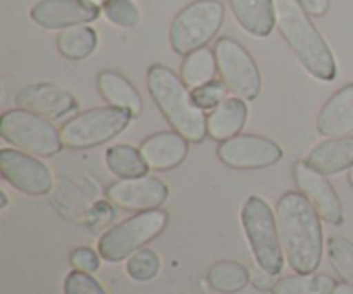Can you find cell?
<instances>
[{"label":"cell","mask_w":353,"mask_h":294,"mask_svg":"<svg viewBox=\"0 0 353 294\" xmlns=\"http://www.w3.org/2000/svg\"><path fill=\"white\" fill-rule=\"evenodd\" d=\"M336 284L326 274H296L276 281L271 294H333Z\"/></svg>","instance_id":"d4e9b609"},{"label":"cell","mask_w":353,"mask_h":294,"mask_svg":"<svg viewBox=\"0 0 353 294\" xmlns=\"http://www.w3.org/2000/svg\"><path fill=\"white\" fill-rule=\"evenodd\" d=\"M224 23L219 0H195L179 10L169 28V43L178 55H188L205 47Z\"/></svg>","instance_id":"5b68a950"},{"label":"cell","mask_w":353,"mask_h":294,"mask_svg":"<svg viewBox=\"0 0 353 294\" xmlns=\"http://www.w3.org/2000/svg\"><path fill=\"white\" fill-rule=\"evenodd\" d=\"M147 86L152 100L176 133L192 143H200L207 136L205 114L172 69L161 64L152 65L147 72Z\"/></svg>","instance_id":"3957f363"},{"label":"cell","mask_w":353,"mask_h":294,"mask_svg":"<svg viewBox=\"0 0 353 294\" xmlns=\"http://www.w3.org/2000/svg\"><path fill=\"white\" fill-rule=\"evenodd\" d=\"M226 92L230 90L223 81H210L192 90V95L196 105L205 112V110H214L217 105H221L226 100Z\"/></svg>","instance_id":"f546056e"},{"label":"cell","mask_w":353,"mask_h":294,"mask_svg":"<svg viewBox=\"0 0 353 294\" xmlns=\"http://www.w3.org/2000/svg\"><path fill=\"white\" fill-rule=\"evenodd\" d=\"M140 154L150 171H171L188 155V140L176 131H161L145 138Z\"/></svg>","instance_id":"2e32d148"},{"label":"cell","mask_w":353,"mask_h":294,"mask_svg":"<svg viewBox=\"0 0 353 294\" xmlns=\"http://www.w3.org/2000/svg\"><path fill=\"white\" fill-rule=\"evenodd\" d=\"M100 253L86 246H79L71 251L69 255V264L72 265L74 271L85 272V274H93L100 267Z\"/></svg>","instance_id":"1f68e13d"},{"label":"cell","mask_w":353,"mask_h":294,"mask_svg":"<svg viewBox=\"0 0 353 294\" xmlns=\"http://www.w3.org/2000/svg\"><path fill=\"white\" fill-rule=\"evenodd\" d=\"M16 105L45 119H59L74 112L78 103L74 96L50 83H38L21 88L16 95Z\"/></svg>","instance_id":"9a60e30c"},{"label":"cell","mask_w":353,"mask_h":294,"mask_svg":"<svg viewBox=\"0 0 353 294\" xmlns=\"http://www.w3.org/2000/svg\"><path fill=\"white\" fill-rule=\"evenodd\" d=\"M0 134L6 141L37 157H54L64 147L54 124L24 109L9 110L0 119Z\"/></svg>","instance_id":"ba28073f"},{"label":"cell","mask_w":353,"mask_h":294,"mask_svg":"<svg viewBox=\"0 0 353 294\" xmlns=\"http://www.w3.org/2000/svg\"><path fill=\"white\" fill-rule=\"evenodd\" d=\"M133 116L116 107H97L78 114L61 127V140L65 148L86 150L119 136Z\"/></svg>","instance_id":"52a82bcc"},{"label":"cell","mask_w":353,"mask_h":294,"mask_svg":"<svg viewBox=\"0 0 353 294\" xmlns=\"http://www.w3.org/2000/svg\"><path fill=\"white\" fill-rule=\"evenodd\" d=\"M105 162L109 171L119 179L140 178V176L147 174V171H150L147 162L141 157L140 150L130 147V145H116V147L109 148Z\"/></svg>","instance_id":"484cf974"},{"label":"cell","mask_w":353,"mask_h":294,"mask_svg":"<svg viewBox=\"0 0 353 294\" xmlns=\"http://www.w3.org/2000/svg\"><path fill=\"white\" fill-rule=\"evenodd\" d=\"M217 158L226 167L236 171H255L278 164L283 158V150L276 141L257 134H238L221 141Z\"/></svg>","instance_id":"30bf717a"},{"label":"cell","mask_w":353,"mask_h":294,"mask_svg":"<svg viewBox=\"0 0 353 294\" xmlns=\"http://www.w3.org/2000/svg\"><path fill=\"white\" fill-rule=\"evenodd\" d=\"M293 179L299 191L316 209L321 219L331 226H341L345 220L343 205L336 189L331 186L326 176L310 167L307 162L299 160L293 165Z\"/></svg>","instance_id":"7c38bea8"},{"label":"cell","mask_w":353,"mask_h":294,"mask_svg":"<svg viewBox=\"0 0 353 294\" xmlns=\"http://www.w3.org/2000/svg\"><path fill=\"white\" fill-rule=\"evenodd\" d=\"M86 2H90V3H95V6H103V3H105L107 0H86Z\"/></svg>","instance_id":"8d00e7d4"},{"label":"cell","mask_w":353,"mask_h":294,"mask_svg":"<svg viewBox=\"0 0 353 294\" xmlns=\"http://www.w3.org/2000/svg\"><path fill=\"white\" fill-rule=\"evenodd\" d=\"M161 269V260H159L157 253L150 248H141V250L134 251L130 258H128L126 271L133 281L137 282H148L159 274Z\"/></svg>","instance_id":"83f0119b"},{"label":"cell","mask_w":353,"mask_h":294,"mask_svg":"<svg viewBox=\"0 0 353 294\" xmlns=\"http://www.w3.org/2000/svg\"><path fill=\"white\" fill-rule=\"evenodd\" d=\"M102 10L110 23L124 30H131L140 24V10L131 0H107Z\"/></svg>","instance_id":"f1b7e54d"},{"label":"cell","mask_w":353,"mask_h":294,"mask_svg":"<svg viewBox=\"0 0 353 294\" xmlns=\"http://www.w3.org/2000/svg\"><path fill=\"white\" fill-rule=\"evenodd\" d=\"M317 131L323 136L340 138L353 134V83L338 90L317 114Z\"/></svg>","instance_id":"e0dca14e"},{"label":"cell","mask_w":353,"mask_h":294,"mask_svg":"<svg viewBox=\"0 0 353 294\" xmlns=\"http://www.w3.org/2000/svg\"><path fill=\"white\" fill-rule=\"evenodd\" d=\"M327 257L345 282L353 284V243L347 238L331 236L327 240Z\"/></svg>","instance_id":"4316f807"},{"label":"cell","mask_w":353,"mask_h":294,"mask_svg":"<svg viewBox=\"0 0 353 294\" xmlns=\"http://www.w3.org/2000/svg\"><path fill=\"white\" fill-rule=\"evenodd\" d=\"M97 88L107 105L128 110L133 117H138L143 110V102L138 90L116 71H100L97 76Z\"/></svg>","instance_id":"ffe728a7"},{"label":"cell","mask_w":353,"mask_h":294,"mask_svg":"<svg viewBox=\"0 0 353 294\" xmlns=\"http://www.w3.org/2000/svg\"><path fill=\"white\" fill-rule=\"evenodd\" d=\"M296 2L312 17L324 16L331 7V0H296Z\"/></svg>","instance_id":"d6a6232c"},{"label":"cell","mask_w":353,"mask_h":294,"mask_svg":"<svg viewBox=\"0 0 353 294\" xmlns=\"http://www.w3.org/2000/svg\"><path fill=\"white\" fill-rule=\"evenodd\" d=\"M241 226L259 267L272 275L281 274L285 253L279 243L276 217L268 202L257 195L248 196L241 209Z\"/></svg>","instance_id":"277c9868"},{"label":"cell","mask_w":353,"mask_h":294,"mask_svg":"<svg viewBox=\"0 0 353 294\" xmlns=\"http://www.w3.org/2000/svg\"><path fill=\"white\" fill-rule=\"evenodd\" d=\"M99 36L93 28L79 24L61 31L57 36V48L62 57L69 61H83L95 52Z\"/></svg>","instance_id":"603a6c76"},{"label":"cell","mask_w":353,"mask_h":294,"mask_svg":"<svg viewBox=\"0 0 353 294\" xmlns=\"http://www.w3.org/2000/svg\"><path fill=\"white\" fill-rule=\"evenodd\" d=\"M0 172L10 186L24 195L43 196L52 189V174L47 165L26 151L2 148Z\"/></svg>","instance_id":"8fae6325"},{"label":"cell","mask_w":353,"mask_h":294,"mask_svg":"<svg viewBox=\"0 0 353 294\" xmlns=\"http://www.w3.org/2000/svg\"><path fill=\"white\" fill-rule=\"evenodd\" d=\"M214 55L226 88L241 100L257 98L262 88L261 71L247 48L233 38L223 36L216 41Z\"/></svg>","instance_id":"9c48e42d"},{"label":"cell","mask_w":353,"mask_h":294,"mask_svg":"<svg viewBox=\"0 0 353 294\" xmlns=\"http://www.w3.org/2000/svg\"><path fill=\"white\" fill-rule=\"evenodd\" d=\"M348 182L353 186V167L350 169V172H348Z\"/></svg>","instance_id":"74e56055"},{"label":"cell","mask_w":353,"mask_h":294,"mask_svg":"<svg viewBox=\"0 0 353 294\" xmlns=\"http://www.w3.org/2000/svg\"><path fill=\"white\" fill-rule=\"evenodd\" d=\"M250 274H252L250 282L259 289V291L271 293V289L274 288V284H276V282L272 281V277H274V275L269 274V272H265V271H262L261 267H259L255 272H250Z\"/></svg>","instance_id":"836d02e7"},{"label":"cell","mask_w":353,"mask_h":294,"mask_svg":"<svg viewBox=\"0 0 353 294\" xmlns=\"http://www.w3.org/2000/svg\"><path fill=\"white\" fill-rule=\"evenodd\" d=\"M0 198H2V205H0V209L6 210L7 205H9V198H7V193L6 191H0Z\"/></svg>","instance_id":"d590c367"},{"label":"cell","mask_w":353,"mask_h":294,"mask_svg":"<svg viewBox=\"0 0 353 294\" xmlns=\"http://www.w3.org/2000/svg\"><path fill=\"white\" fill-rule=\"evenodd\" d=\"M250 271L240 262H216L207 272V281L214 291L221 294H236L243 291L250 282Z\"/></svg>","instance_id":"7402d4cb"},{"label":"cell","mask_w":353,"mask_h":294,"mask_svg":"<svg viewBox=\"0 0 353 294\" xmlns=\"http://www.w3.org/2000/svg\"><path fill=\"white\" fill-rule=\"evenodd\" d=\"M276 226L290 267L296 274L316 272L323 260V227L319 213L302 193L288 191L281 196Z\"/></svg>","instance_id":"6da1fadb"},{"label":"cell","mask_w":353,"mask_h":294,"mask_svg":"<svg viewBox=\"0 0 353 294\" xmlns=\"http://www.w3.org/2000/svg\"><path fill=\"white\" fill-rule=\"evenodd\" d=\"M64 294H107L92 274L72 271L64 279Z\"/></svg>","instance_id":"4dcf8cb0"},{"label":"cell","mask_w":353,"mask_h":294,"mask_svg":"<svg viewBox=\"0 0 353 294\" xmlns=\"http://www.w3.org/2000/svg\"><path fill=\"white\" fill-rule=\"evenodd\" d=\"M168 222V212L159 209L140 212L123 220L105 234H102L99 241L100 257L110 264L130 258L134 251L141 250L145 244L155 240L165 229Z\"/></svg>","instance_id":"8992f818"},{"label":"cell","mask_w":353,"mask_h":294,"mask_svg":"<svg viewBox=\"0 0 353 294\" xmlns=\"http://www.w3.org/2000/svg\"><path fill=\"white\" fill-rule=\"evenodd\" d=\"M333 294H353V284L350 282H338Z\"/></svg>","instance_id":"e575fe53"},{"label":"cell","mask_w":353,"mask_h":294,"mask_svg":"<svg viewBox=\"0 0 353 294\" xmlns=\"http://www.w3.org/2000/svg\"><path fill=\"white\" fill-rule=\"evenodd\" d=\"M230 6L240 26L254 36H269L274 30L276 14L272 0H230Z\"/></svg>","instance_id":"44dd1931"},{"label":"cell","mask_w":353,"mask_h":294,"mask_svg":"<svg viewBox=\"0 0 353 294\" xmlns=\"http://www.w3.org/2000/svg\"><path fill=\"white\" fill-rule=\"evenodd\" d=\"M100 9L86 0H38L30 17L45 30H68L99 19Z\"/></svg>","instance_id":"5bb4252c"},{"label":"cell","mask_w":353,"mask_h":294,"mask_svg":"<svg viewBox=\"0 0 353 294\" xmlns=\"http://www.w3.org/2000/svg\"><path fill=\"white\" fill-rule=\"evenodd\" d=\"M216 72L217 62L214 50L202 47L192 54L185 55V61L181 65V79L190 90H195L199 86L214 81Z\"/></svg>","instance_id":"cb8c5ba5"},{"label":"cell","mask_w":353,"mask_h":294,"mask_svg":"<svg viewBox=\"0 0 353 294\" xmlns=\"http://www.w3.org/2000/svg\"><path fill=\"white\" fill-rule=\"evenodd\" d=\"M105 195L117 209L140 213L159 209L168 200L169 188L161 179L145 174L112 182Z\"/></svg>","instance_id":"4fadbf2b"},{"label":"cell","mask_w":353,"mask_h":294,"mask_svg":"<svg viewBox=\"0 0 353 294\" xmlns=\"http://www.w3.org/2000/svg\"><path fill=\"white\" fill-rule=\"evenodd\" d=\"M276 26L300 64L317 79L333 81L336 78V61L330 45L317 31L309 14L296 0H272Z\"/></svg>","instance_id":"7a4b0ae2"},{"label":"cell","mask_w":353,"mask_h":294,"mask_svg":"<svg viewBox=\"0 0 353 294\" xmlns=\"http://www.w3.org/2000/svg\"><path fill=\"white\" fill-rule=\"evenodd\" d=\"M248 109L245 100L233 96L210 110L207 116V136L216 141H226L240 134L247 123Z\"/></svg>","instance_id":"d6986e66"},{"label":"cell","mask_w":353,"mask_h":294,"mask_svg":"<svg viewBox=\"0 0 353 294\" xmlns=\"http://www.w3.org/2000/svg\"><path fill=\"white\" fill-rule=\"evenodd\" d=\"M307 164L324 176L340 174L353 167V134L330 138L310 150Z\"/></svg>","instance_id":"ac0fdd59"}]
</instances>
